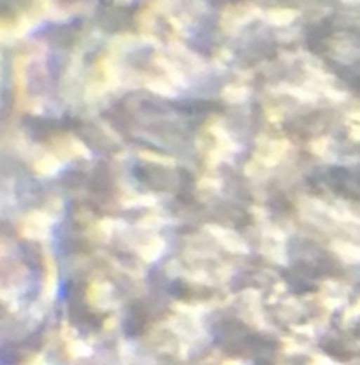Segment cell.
Returning <instances> with one entry per match:
<instances>
[{
  "mask_svg": "<svg viewBox=\"0 0 360 365\" xmlns=\"http://www.w3.org/2000/svg\"><path fill=\"white\" fill-rule=\"evenodd\" d=\"M48 228H50V221L41 213L30 214L25 220V225H23V232L29 237H43L48 232Z\"/></svg>",
  "mask_w": 360,
  "mask_h": 365,
  "instance_id": "cell-1",
  "label": "cell"
}]
</instances>
